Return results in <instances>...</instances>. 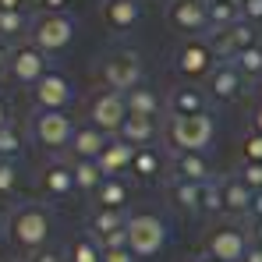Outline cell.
Wrapping results in <instances>:
<instances>
[{
    "instance_id": "cell-30",
    "label": "cell",
    "mask_w": 262,
    "mask_h": 262,
    "mask_svg": "<svg viewBox=\"0 0 262 262\" xmlns=\"http://www.w3.org/2000/svg\"><path fill=\"white\" fill-rule=\"evenodd\" d=\"M68 262H103V245H99L92 234H82V237L71 241Z\"/></svg>"
},
{
    "instance_id": "cell-8",
    "label": "cell",
    "mask_w": 262,
    "mask_h": 262,
    "mask_svg": "<svg viewBox=\"0 0 262 262\" xmlns=\"http://www.w3.org/2000/svg\"><path fill=\"white\" fill-rule=\"evenodd\" d=\"M89 234L103 248H121L128 245V213L124 209H96L89 220Z\"/></svg>"
},
{
    "instance_id": "cell-32",
    "label": "cell",
    "mask_w": 262,
    "mask_h": 262,
    "mask_svg": "<svg viewBox=\"0 0 262 262\" xmlns=\"http://www.w3.org/2000/svg\"><path fill=\"white\" fill-rule=\"evenodd\" d=\"M21 149H25L21 131L14 128V124L0 128V160H18V156H21Z\"/></svg>"
},
{
    "instance_id": "cell-51",
    "label": "cell",
    "mask_w": 262,
    "mask_h": 262,
    "mask_svg": "<svg viewBox=\"0 0 262 262\" xmlns=\"http://www.w3.org/2000/svg\"><path fill=\"white\" fill-rule=\"evenodd\" d=\"M202 262H220V259H213V255H206V259H202Z\"/></svg>"
},
{
    "instance_id": "cell-18",
    "label": "cell",
    "mask_w": 262,
    "mask_h": 262,
    "mask_svg": "<svg viewBox=\"0 0 262 262\" xmlns=\"http://www.w3.org/2000/svg\"><path fill=\"white\" fill-rule=\"evenodd\" d=\"M110 145V135L106 131H99L96 124H85V128L75 131V138H71V145H68V152L75 156V160H99V152Z\"/></svg>"
},
{
    "instance_id": "cell-10",
    "label": "cell",
    "mask_w": 262,
    "mask_h": 262,
    "mask_svg": "<svg viewBox=\"0 0 262 262\" xmlns=\"http://www.w3.org/2000/svg\"><path fill=\"white\" fill-rule=\"evenodd\" d=\"M71 99H75V85H71V78L60 75V71H46L43 78H39V85L32 89L36 110H64Z\"/></svg>"
},
{
    "instance_id": "cell-3",
    "label": "cell",
    "mask_w": 262,
    "mask_h": 262,
    "mask_svg": "<svg viewBox=\"0 0 262 262\" xmlns=\"http://www.w3.org/2000/svg\"><path fill=\"white\" fill-rule=\"evenodd\" d=\"M163 245H167V223L156 213H135V216H128V248L138 259L156 255Z\"/></svg>"
},
{
    "instance_id": "cell-23",
    "label": "cell",
    "mask_w": 262,
    "mask_h": 262,
    "mask_svg": "<svg viewBox=\"0 0 262 262\" xmlns=\"http://www.w3.org/2000/svg\"><path fill=\"white\" fill-rule=\"evenodd\" d=\"M117 138H124L135 149H145V145L156 138V117H135V114H128V121L121 124Z\"/></svg>"
},
{
    "instance_id": "cell-38",
    "label": "cell",
    "mask_w": 262,
    "mask_h": 262,
    "mask_svg": "<svg viewBox=\"0 0 262 262\" xmlns=\"http://www.w3.org/2000/svg\"><path fill=\"white\" fill-rule=\"evenodd\" d=\"M103 262H138V255L128 245H121V248H103Z\"/></svg>"
},
{
    "instance_id": "cell-7",
    "label": "cell",
    "mask_w": 262,
    "mask_h": 262,
    "mask_svg": "<svg viewBox=\"0 0 262 262\" xmlns=\"http://www.w3.org/2000/svg\"><path fill=\"white\" fill-rule=\"evenodd\" d=\"M11 78L14 82H21V85H39V78H43L46 71H50V57H46L43 50L36 43H21L11 50Z\"/></svg>"
},
{
    "instance_id": "cell-33",
    "label": "cell",
    "mask_w": 262,
    "mask_h": 262,
    "mask_svg": "<svg viewBox=\"0 0 262 262\" xmlns=\"http://www.w3.org/2000/svg\"><path fill=\"white\" fill-rule=\"evenodd\" d=\"M29 29V14L25 11H0V39H14Z\"/></svg>"
},
{
    "instance_id": "cell-11",
    "label": "cell",
    "mask_w": 262,
    "mask_h": 262,
    "mask_svg": "<svg viewBox=\"0 0 262 262\" xmlns=\"http://www.w3.org/2000/svg\"><path fill=\"white\" fill-rule=\"evenodd\" d=\"M177 71L184 75V78H209L213 75V68H216V53H213V46L209 43H199V39H191V43H184L181 50H177L174 57Z\"/></svg>"
},
{
    "instance_id": "cell-39",
    "label": "cell",
    "mask_w": 262,
    "mask_h": 262,
    "mask_svg": "<svg viewBox=\"0 0 262 262\" xmlns=\"http://www.w3.org/2000/svg\"><path fill=\"white\" fill-rule=\"evenodd\" d=\"M241 11H245V21H262V0H241Z\"/></svg>"
},
{
    "instance_id": "cell-21",
    "label": "cell",
    "mask_w": 262,
    "mask_h": 262,
    "mask_svg": "<svg viewBox=\"0 0 262 262\" xmlns=\"http://www.w3.org/2000/svg\"><path fill=\"white\" fill-rule=\"evenodd\" d=\"M43 191L50 199H68L71 191H78V188H75V170H71V163H50L43 170Z\"/></svg>"
},
{
    "instance_id": "cell-1",
    "label": "cell",
    "mask_w": 262,
    "mask_h": 262,
    "mask_svg": "<svg viewBox=\"0 0 262 262\" xmlns=\"http://www.w3.org/2000/svg\"><path fill=\"white\" fill-rule=\"evenodd\" d=\"M50 230H53L50 213H46L43 206H36V202L18 206V209L11 213V220H7V234H11V241H14V248H21V252H29V255L43 252V245L50 241Z\"/></svg>"
},
{
    "instance_id": "cell-28",
    "label": "cell",
    "mask_w": 262,
    "mask_h": 262,
    "mask_svg": "<svg viewBox=\"0 0 262 262\" xmlns=\"http://www.w3.org/2000/svg\"><path fill=\"white\" fill-rule=\"evenodd\" d=\"M92 199H96L99 209H124V206H128V184H124L121 177H106L103 188H99Z\"/></svg>"
},
{
    "instance_id": "cell-34",
    "label": "cell",
    "mask_w": 262,
    "mask_h": 262,
    "mask_svg": "<svg viewBox=\"0 0 262 262\" xmlns=\"http://www.w3.org/2000/svg\"><path fill=\"white\" fill-rule=\"evenodd\" d=\"M202 213H206V216L227 213V209H223V195H220V181H209V184H206V191H202Z\"/></svg>"
},
{
    "instance_id": "cell-12",
    "label": "cell",
    "mask_w": 262,
    "mask_h": 262,
    "mask_svg": "<svg viewBox=\"0 0 262 262\" xmlns=\"http://www.w3.org/2000/svg\"><path fill=\"white\" fill-rule=\"evenodd\" d=\"M167 25L177 32H202L209 29L206 0H170L167 4Z\"/></svg>"
},
{
    "instance_id": "cell-15",
    "label": "cell",
    "mask_w": 262,
    "mask_h": 262,
    "mask_svg": "<svg viewBox=\"0 0 262 262\" xmlns=\"http://www.w3.org/2000/svg\"><path fill=\"white\" fill-rule=\"evenodd\" d=\"M241 89H245V75H241L230 60H223V64L213 68V75H209V96H213V99L230 103V99L241 96Z\"/></svg>"
},
{
    "instance_id": "cell-25",
    "label": "cell",
    "mask_w": 262,
    "mask_h": 262,
    "mask_svg": "<svg viewBox=\"0 0 262 262\" xmlns=\"http://www.w3.org/2000/svg\"><path fill=\"white\" fill-rule=\"evenodd\" d=\"M71 170H75V188L85 191V195H96V191L103 188V181H106V174L99 170L96 160H75Z\"/></svg>"
},
{
    "instance_id": "cell-50",
    "label": "cell",
    "mask_w": 262,
    "mask_h": 262,
    "mask_svg": "<svg viewBox=\"0 0 262 262\" xmlns=\"http://www.w3.org/2000/svg\"><path fill=\"white\" fill-rule=\"evenodd\" d=\"M29 4H39V0H21V7H29Z\"/></svg>"
},
{
    "instance_id": "cell-29",
    "label": "cell",
    "mask_w": 262,
    "mask_h": 262,
    "mask_svg": "<svg viewBox=\"0 0 262 262\" xmlns=\"http://www.w3.org/2000/svg\"><path fill=\"white\" fill-rule=\"evenodd\" d=\"M163 170V152L156 149V145H145V149H138L135 152V163H131V174L142 177V181H156Z\"/></svg>"
},
{
    "instance_id": "cell-47",
    "label": "cell",
    "mask_w": 262,
    "mask_h": 262,
    "mask_svg": "<svg viewBox=\"0 0 262 262\" xmlns=\"http://www.w3.org/2000/svg\"><path fill=\"white\" fill-rule=\"evenodd\" d=\"M252 237H255V245H262V220H259V223H252Z\"/></svg>"
},
{
    "instance_id": "cell-42",
    "label": "cell",
    "mask_w": 262,
    "mask_h": 262,
    "mask_svg": "<svg viewBox=\"0 0 262 262\" xmlns=\"http://www.w3.org/2000/svg\"><path fill=\"white\" fill-rule=\"evenodd\" d=\"M11 68V46H7V39H0V71H7Z\"/></svg>"
},
{
    "instance_id": "cell-20",
    "label": "cell",
    "mask_w": 262,
    "mask_h": 262,
    "mask_svg": "<svg viewBox=\"0 0 262 262\" xmlns=\"http://www.w3.org/2000/svg\"><path fill=\"white\" fill-rule=\"evenodd\" d=\"M209 110V99L206 92L195 85H181L170 92V114L174 117H191V114H206Z\"/></svg>"
},
{
    "instance_id": "cell-16",
    "label": "cell",
    "mask_w": 262,
    "mask_h": 262,
    "mask_svg": "<svg viewBox=\"0 0 262 262\" xmlns=\"http://www.w3.org/2000/svg\"><path fill=\"white\" fill-rule=\"evenodd\" d=\"M103 21L114 32H131L142 21V4L138 0H103Z\"/></svg>"
},
{
    "instance_id": "cell-40",
    "label": "cell",
    "mask_w": 262,
    "mask_h": 262,
    "mask_svg": "<svg viewBox=\"0 0 262 262\" xmlns=\"http://www.w3.org/2000/svg\"><path fill=\"white\" fill-rule=\"evenodd\" d=\"M29 262H68V255H60V252H50V248H43V252H36Z\"/></svg>"
},
{
    "instance_id": "cell-22",
    "label": "cell",
    "mask_w": 262,
    "mask_h": 262,
    "mask_svg": "<svg viewBox=\"0 0 262 262\" xmlns=\"http://www.w3.org/2000/svg\"><path fill=\"white\" fill-rule=\"evenodd\" d=\"M174 174L177 181H191V184H209L213 174H209V163L202 152H177L174 156Z\"/></svg>"
},
{
    "instance_id": "cell-48",
    "label": "cell",
    "mask_w": 262,
    "mask_h": 262,
    "mask_svg": "<svg viewBox=\"0 0 262 262\" xmlns=\"http://www.w3.org/2000/svg\"><path fill=\"white\" fill-rule=\"evenodd\" d=\"M252 121H255V131H262V103L255 106V114H252Z\"/></svg>"
},
{
    "instance_id": "cell-41",
    "label": "cell",
    "mask_w": 262,
    "mask_h": 262,
    "mask_svg": "<svg viewBox=\"0 0 262 262\" xmlns=\"http://www.w3.org/2000/svg\"><path fill=\"white\" fill-rule=\"evenodd\" d=\"M39 7H46V14H64L68 0H39Z\"/></svg>"
},
{
    "instance_id": "cell-14",
    "label": "cell",
    "mask_w": 262,
    "mask_h": 262,
    "mask_svg": "<svg viewBox=\"0 0 262 262\" xmlns=\"http://www.w3.org/2000/svg\"><path fill=\"white\" fill-rule=\"evenodd\" d=\"M248 248L252 245H248L245 230H237V227H220V230H213V237L206 245V252L220 262H245Z\"/></svg>"
},
{
    "instance_id": "cell-19",
    "label": "cell",
    "mask_w": 262,
    "mask_h": 262,
    "mask_svg": "<svg viewBox=\"0 0 262 262\" xmlns=\"http://www.w3.org/2000/svg\"><path fill=\"white\" fill-rule=\"evenodd\" d=\"M220 195H223V209H227V213H241V216H248L252 199H255V191H252L237 174L220 181Z\"/></svg>"
},
{
    "instance_id": "cell-44",
    "label": "cell",
    "mask_w": 262,
    "mask_h": 262,
    "mask_svg": "<svg viewBox=\"0 0 262 262\" xmlns=\"http://www.w3.org/2000/svg\"><path fill=\"white\" fill-rule=\"evenodd\" d=\"M7 124H11V106L0 99V128H7Z\"/></svg>"
},
{
    "instance_id": "cell-17",
    "label": "cell",
    "mask_w": 262,
    "mask_h": 262,
    "mask_svg": "<svg viewBox=\"0 0 262 262\" xmlns=\"http://www.w3.org/2000/svg\"><path fill=\"white\" fill-rule=\"evenodd\" d=\"M135 152H138L135 145H128L124 138H117V135H114V138H110V145L99 152V160H96V163H99V170H103L106 177H121L124 170H131Z\"/></svg>"
},
{
    "instance_id": "cell-31",
    "label": "cell",
    "mask_w": 262,
    "mask_h": 262,
    "mask_svg": "<svg viewBox=\"0 0 262 262\" xmlns=\"http://www.w3.org/2000/svg\"><path fill=\"white\" fill-rule=\"evenodd\" d=\"M230 64L245 75V78H259L262 75V46H248V50H241V53H234L230 57Z\"/></svg>"
},
{
    "instance_id": "cell-27",
    "label": "cell",
    "mask_w": 262,
    "mask_h": 262,
    "mask_svg": "<svg viewBox=\"0 0 262 262\" xmlns=\"http://www.w3.org/2000/svg\"><path fill=\"white\" fill-rule=\"evenodd\" d=\"M124 103H128V114H135V117H156L160 114V96L149 85H138L131 92H124Z\"/></svg>"
},
{
    "instance_id": "cell-9",
    "label": "cell",
    "mask_w": 262,
    "mask_h": 262,
    "mask_svg": "<svg viewBox=\"0 0 262 262\" xmlns=\"http://www.w3.org/2000/svg\"><path fill=\"white\" fill-rule=\"evenodd\" d=\"M89 121L96 124L99 131H106V135H117L121 124L128 121V103H124V96L121 92H99L96 99H92V106H89Z\"/></svg>"
},
{
    "instance_id": "cell-26",
    "label": "cell",
    "mask_w": 262,
    "mask_h": 262,
    "mask_svg": "<svg viewBox=\"0 0 262 262\" xmlns=\"http://www.w3.org/2000/svg\"><path fill=\"white\" fill-rule=\"evenodd\" d=\"M202 191H206V184H191V181H174L170 184V199L184 213H202Z\"/></svg>"
},
{
    "instance_id": "cell-46",
    "label": "cell",
    "mask_w": 262,
    "mask_h": 262,
    "mask_svg": "<svg viewBox=\"0 0 262 262\" xmlns=\"http://www.w3.org/2000/svg\"><path fill=\"white\" fill-rule=\"evenodd\" d=\"M0 11H21V0H0Z\"/></svg>"
},
{
    "instance_id": "cell-43",
    "label": "cell",
    "mask_w": 262,
    "mask_h": 262,
    "mask_svg": "<svg viewBox=\"0 0 262 262\" xmlns=\"http://www.w3.org/2000/svg\"><path fill=\"white\" fill-rule=\"evenodd\" d=\"M248 216H252V223H259L262 220V191L252 199V209H248Z\"/></svg>"
},
{
    "instance_id": "cell-24",
    "label": "cell",
    "mask_w": 262,
    "mask_h": 262,
    "mask_svg": "<svg viewBox=\"0 0 262 262\" xmlns=\"http://www.w3.org/2000/svg\"><path fill=\"white\" fill-rule=\"evenodd\" d=\"M206 11H209V25L213 29H230V25L245 21L241 0H206Z\"/></svg>"
},
{
    "instance_id": "cell-13",
    "label": "cell",
    "mask_w": 262,
    "mask_h": 262,
    "mask_svg": "<svg viewBox=\"0 0 262 262\" xmlns=\"http://www.w3.org/2000/svg\"><path fill=\"white\" fill-rule=\"evenodd\" d=\"M255 43H259V39H255V25H252V21H237V25H230V29H216L213 39H209L213 53L223 57V60H230L234 53H241V50H248V46H255Z\"/></svg>"
},
{
    "instance_id": "cell-37",
    "label": "cell",
    "mask_w": 262,
    "mask_h": 262,
    "mask_svg": "<svg viewBox=\"0 0 262 262\" xmlns=\"http://www.w3.org/2000/svg\"><path fill=\"white\" fill-rule=\"evenodd\" d=\"M241 152H245V160H252V163H262V131H248L245 138H241Z\"/></svg>"
},
{
    "instance_id": "cell-49",
    "label": "cell",
    "mask_w": 262,
    "mask_h": 262,
    "mask_svg": "<svg viewBox=\"0 0 262 262\" xmlns=\"http://www.w3.org/2000/svg\"><path fill=\"white\" fill-rule=\"evenodd\" d=\"M255 92H259V103H262V75L255 78Z\"/></svg>"
},
{
    "instance_id": "cell-6",
    "label": "cell",
    "mask_w": 262,
    "mask_h": 262,
    "mask_svg": "<svg viewBox=\"0 0 262 262\" xmlns=\"http://www.w3.org/2000/svg\"><path fill=\"white\" fill-rule=\"evenodd\" d=\"M32 43L43 50L46 57L50 53H60L75 43V18L71 14H43L32 21Z\"/></svg>"
},
{
    "instance_id": "cell-45",
    "label": "cell",
    "mask_w": 262,
    "mask_h": 262,
    "mask_svg": "<svg viewBox=\"0 0 262 262\" xmlns=\"http://www.w3.org/2000/svg\"><path fill=\"white\" fill-rule=\"evenodd\" d=\"M245 262H262V245H252L248 255H245Z\"/></svg>"
},
{
    "instance_id": "cell-35",
    "label": "cell",
    "mask_w": 262,
    "mask_h": 262,
    "mask_svg": "<svg viewBox=\"0 0 262 262\" xmlns=\"http://www.w3.org/2000/svg\"><path fill=\"white\" fill-rule=\"evenodd\" d=\"M18 188V163L14 160H0V199L14 195Z\"/></svg>"
},
{
    "instance_id": "cell-2",
    "label": "cell",
    "mask_w": 262,
    "mask_h": 262,
    "mask_svg": "<svg viewBox=\"0 0 262 262\" xmlns=\"http://www.w3.org/2000/svg\"><path fill=\"white\" fill-rule=\"evenodd\" d=\"M213 138H216V117L209 110L170 121V142L177 152H206L213 145Z\"/></svg>"
},
{
    "instance_id": "cell-4",
    "label": "cell",
    "mask_w": 262,
    "mask_h": 262,
    "mask_svg": "<svg viewBox=\"0 0 262 262\" xmlns=\"http://www.w3.org/2000/svg\"><path fill=\"white\" fill-rule=\"evenodd\" d=\"M99 78H103V85L110 89V92H131V89L142 85V60H138V53L135 50H117V53H110L106 60H103V68H99Z\"/></svg>"
},
{
    "instance_id": "cell-36",
    "label": "cell",
    "mask_w": 262,
    "mask_h": 262,
    "mask_svg": "<svg viewBox=\"0 0 262 262\" xmlns=\"http://www.w3.org/2000/svg\"><path fill=\"white\" fill-rule=\"evenodd\" d=\"M237 177H241V181H245V184H248L255 195L262 191V163H252V160H245V163L237 167Z\"/></svg>"
},
{
    "instance_id": "cell-5",
    "label": "cell",
    "mask_w": 262,
    "mask_h": 262,
    "mask_svg": "<svg viewBox=\"0 0 262 262\" xmlns=\"http://www.w3.org/2000/svg\"><path fill=\"white\" fill-rule=\"evenodd\" d=\"M75 121L64 114V110H36V121H32V135H36V142L50 149V152H60V149H68L71 145V138H75Z\"/></svg>"
}]
</instances>
